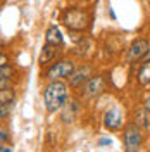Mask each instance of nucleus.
<instances>
[{"mask_svg": "<svg viewBox=\"0 0 150 152\" xmlns=\"http://www.w3.org/2000/svg\"><path fill=\"white\" fill-rule=\"evenodd\" d=\"M16 99V94H14V90H10L9 88H4V90H0V105H7V104H12V100Z\"/></svg>", "mask_w": 150, "mask_h": 152, "instance_id": "obj_14", "label": "nucleus"}, {"mask_svg": "<svg viewBox=\"0 0 150 152\" xmlns=\"http://www.w3.org/2000/svg\"><path fill=\"white\" fill-rule=\"evenodd\" d=\"M45 40H47V43H50V45H57V47H60V45L64 43L62 33H60V29L57 28V26H50V28L47 29Z\"/></svg>", "mask_w": 150, "mask_h": 152, "instance_id": "obj_12", "label": "nucleus"}, {"mask_svg": "<svg viewBox=\"0 0 150 152\" xmlns=\"http://www.w3.org/2000/svg\"><path fill=\"white\" fill-rule=\"evenodd\" d=\"M74 71V62L73 61H59L54 66L48 67L47 78L48 80H60V78H69V75Z\"/></svg>", "mask_w": 150, "mask_h": 152, "instance_id": "obj_5", "label": "nucleus"}, {"mask_svg": "<svg viewBox=\"0 0 150 152\" xmlns=\"http://www.w3.org/2000/svg\"><path fill=\"white\" fill-rule=\"evenodd\" d=\"M92 75V67L84 66V67H79V69H74L71 75H69V85L71 86H81L90 78Z\"/></svg>", "mask_w": 150, "mask_h": 152, "instance_id": "obj_9", "label": "nucleus"}, {"mask_svg": "<svg viewBox=\"0 0 150 152\" xmlns=\"http://www.w3.org/2000/svg\"><path fill=\"white\" fill-rule=\"evenodd\" d=\"M147 4H149V5H150V0H147Z\"/></svg>", "mask_w": 150, "mask_h": 152, "instance_id": "obj_23", "label": "nucleus"}, {"mask_svg": "<svg viewBox=\"0 0 150 152\" xmlns=\"http://www.w3.org/2000/svg\"><path fill=\"white\" fill-rule=\"evenodd\" d=\"M145 107H147V109H150V97L145 100Z\"/></svg>", "mask_w": 150, "mask_h": 152, "instance_id": "obj_21", "label": "nucleus"}, {"mask_svg": "<svg viewBox=\"0 0 150 152\" xmlns=\"http://www.w3.org/2000/svg\"><path fill=\"white\" fill-rule=\"evenodd\" d=\"M103 124H105L107 130H117V128H121V124H122L121 109H117V107L109 109L105 113V118H103Z\"/></svg>", "mask_w": 150, "mask_h": 152, "instance_id": "obj_7", "label": "nucleus"}, {"mask_svg": "<svg viewBox=\"0 0 150 152\" xmlns=\"http://www.w3.org/2000/svg\"><path fill=\"white\" fill-rule=\"evenodd\" d=\"M76 2H90V0H76Z\"/></svg>", "mask_w": 150, "mask_h": 152, "instance_id": "obj_22", "label": "nucleus"}, {"mask_svg": "<svg viewBox=\"0 0 150 152\" xmlns=\"http://www.w3.org/2000/svg\"><path fill=\"white\" fill-rule=\"evenodd\" d=\"M7 140H9V133H7V130L0 128V145H4Z\"/></svg>", "mask_w": 150, "mask_h": 152, "instance_id": "obj_17", "label": "nucleus"}, {"mask_svg": "<svg viewBox=\"0 0 150 152\" xmlns=\"http://www.w3.org/2000/svg\"><path fill=\"white\" fill-rule=\"evenodd\" d=\"M4 64H7V56L0 52V66H4Z\"/></svg>", "mask_w": 150, "mask_h": 152, "instance_id": "obj_20", "label": "nucleus"}, {"mask_svg": "<svg viewBox=\"0 0 150 152\" xmlns=\"http://www.w3.org/2000/svg\"><path fill=\"white\" fill-rule=\"evenodd\" d=\"M98 143H100L102 147H105V145H111V143H112V140H111V138H102Z\"/></svg>", "mask_w": 150, "mask_h": 152, "instance_id": "obj_19", "label": "nucleus"}, {"mask_svg": "<svg viewBox=\"0 0 150 152\" xmlns=\"http://www.w3.org/2000/svg\"><path fill=\"white\" fill-rule=\"evenodd\" d=\"M103 90V76H93V78H88L84 81V86H83V94L84 97H97Z\"/></svg>", "mask_w": 150, "mask_h": 152, "instance_id": "obj_6", "label": "nucleus"}, {"mask_svg": "<svg viewBox=\"0 0 150 152\" xmlns=\"http://www.w3.org/2000/svg\"><path fill=\"white\" fill-rule=\"evenodd\" d=\"M62 23L71 31H84L90 26V14L83 9H67L62 14Z\"/></svg>", "mask_w": 150, "mask_h": 152, "instance_id": "obj_2", "label": "nucleus"}, {"mask_svg": "<svg viewBox=\"0 0 150 152\" xmlns=\"http://www.w3.org/2000/svg\"><path fill=\"white\" fill-rule=\"evenodd\" d=\"M9 86H10V80H0V90L9 88Z\"/></svg>", "mask_w": 150, "mask_h": 152, "instance_id": "obj_18", "label": "nucleus"}, {"mask_svg": "<svg viewBox=\"0 0 150 152\" xmlns=\"http://www.w3.org/2000/svg\"><path fill=\"white\" fill-rule=\"evenodd\" d=\"M14 76V67L9 64H4L0 66V80H10Z\"/></svg>", "mask_w": 150, "mask_h": 152, "instance_id": "obj_15", "label": "nucleus"}, {"mask_svg": "<svg viewBox=\"0 0 150 152\" xmlns=\"http://www.w3.org/2000/svg\"><path fill=\"white\" fill-rule=\"evenodd\" d=\"M141 145V130L136 124H128L124 130V151L135 152Z\"/></svg>", "mask_w": 150, "mask_h": 152, "instance_id": "obj_3", "label": "nucleus"}, {"mask_svg": "<svg viewBox=\"0 0 150 152\" xmlns=\"http://www.w3.org/2000/svg\"><path fill=\"white\" fill-rule=\"evenodd\" d=\"M67 100V85L64 81L59 80H52V83L45 86L43 92V102H45V109L48 113H57L60 111V107L66 104Z\"/></svg>", "mask_w": 150, "mask_h": 152, "instance_id": "obj_1", "label": "nucleus"}, {"mask_svg": "<svg viewBox=\"0 0 150 152\" xmlns=\"http://www.w3.org/2000/svg\"><path fill=\"white\" fill-rule=\"evenodd\" d=\"M57 54H59V48H57V45H50V43H45V47L42 48L40 59H38L40 66H47L48 62H52V61L55 59Z\"/></svg>", "mask_w": 150, "mask_h": 152, "instance_id": "obj_11", "label": "nucleus"}, {"mask_svg": "<svg viewBox=\"0 0 150 152\" xmlns=\"http://www.w3.org/2000/svg\"><path fill=\"white\" fill-rule=\"evenodd\" d=\"M62 109V121L66 124H71L76 121L78 118V113H79V107L74 100H66V104L60 107Z\"/></svg>", "mask_w": 150, "mask_h": 152, "instance_id": "obj_8", "label": "nucleus"}, {"mask_svg": "<svg viewBox=\"0 0 150 152\" xmlns=\"http://www.w3.org/2000/svg\"><path fill=\"white\" fill-rule=\"evenodd\" d=\"M135 124L140 130H150V109L141 107L135 111Z\"/></svg>", "mask_w": 150, "mask_h": 152, "instance_id": "obj_10", "label": "nucleus"}, {"mask_svg": "<svg viewBox=\"0 0 150 152\" xmlns=\"http://www.w3.org/2000/svg\"><path fill=\"white\" fill-rule=\"evenodd\" d=\"M136 80H138L140 85H149L150 83V61L141 62L140 69L136 73Z\"/></svg>", "mask_w": 150, "mask_h": 152, "instance_id": "obj_13", "label": "nucleus"}, {"mask_svg": "<svg viewBox=\"0 0 150 152\" xmlns=\"http://www.w3.org/2000/svg\"><path fill=\"white\" fill-rule=\"evenodd\" d=\"M9 113H10V104L0 105V121H2V119H5V118L9 116Z\"/></svg>", "mask_w": 150, "mask_h": 152, "instance_id": "obj_16", "label": "nucleus"}, {"mask_svg": "<svg viewBox=\"0 0 150 152\" xmlns=\"http://www.w3.org/2000/svg\"><path fill=\"white\" fill-rule=\"evenodd\" d=\"M150 50V43L145 40V38H136L133 42L130 48H128V54H126V61L128 62H136V61H141L143 57L149 54Z\"/></svg>", "mask_w": 150, "mask_h": 152, "instance_id": "obj_4", "label": "nucleus"}]
</instances>
